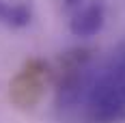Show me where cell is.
<instances>
[{"mask_svg": "<svg viewBox=\"0 0 125 123\" xmlns=\"http://www.w3.org/2000/svg\"><path fill=\"white\" fill-rule=\"evenodd\" d=\"M114 67H116V69H119V74L123 76V82H125V61H123V58H119V63H116V65H114Z\"/></svg>", "mask_w": 125, "mask_h": 123, "instance_id": "obj_4", "label": "cell"}, {"mask_svg": "<svg viewBox=\"0 0 125 123\" xmlns=\"http://www.w3.org/2000/svg\"><path fill=\"white\" fill-rule=\"evenodd\" d=\"M88 112L99 123H116L125 119V82L116 67L104 74L91 89Z\"/></svg>", "mask_w": 125, "mask_h": 123, "instance_id": "obj_1", "label": "cell"}, {"mask_svg": "<svg viewBox=\"0 0 125 123\" xmlns=\"http://www.w3.org/2000/svg\"><path fill=\"white\" fill-rule=\"evenodd\" d=\"M32 20V7L20 0H0V24L7 28H24Z\"/></svg>", "mask_w": 125, "mask_h": 123, "instance_id": "obj_3", "label": "cell"}, {"mask_svg": "<svg viewBox=\"0 0 125 123\" xmlns=\"http://www.w3.org/2000/svg\"><path fill=\"white\" fill-rule=\"evenodd\" d=\"M106 24V11L99 0H84L75 9H71V20L69 28L75 37L88 39L95 37Z\"/></svg>", "mask_w": 125, "mask_h": 123, "instance_id": "obj_2", "label": "cell"}, {"mask_svg": "<svg viewBox=\"0 0 125 123\" xmlns=\"http://www.w3.org/2000/svg\"><path fill=\"white\" fill-rule=\"evenodd\" d=\"M80 2H84V0H65V7L71 11V9H75V7L80 4Z\"/></svg>", "mask_w": 125, "mask_h": 123, "instance_id": "obj_5", "label": "cell"}]
</instances>
